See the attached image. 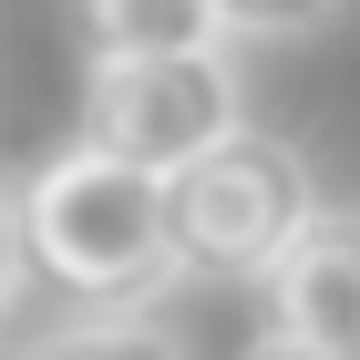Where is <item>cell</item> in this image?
Masks as SVG:
<instances>
[{
  "label": "cell",
  "instance_id": "6",
  "mask_svg": "<svg viewBox=\"0 0 360 360\" xmlns=\"http://www.w3.org/2000/svg\"><path fill=\"white\" fill-rule=\"evenodd\" d=\"M21 360H186V340H175L144 299H113V309H93V319H72V330H41Z\"/></svg>",
  "mask_w": 360,
  "mask_h": 360
},
{
  "label": "cell",
  "instance_id": "9",
  "mask_svg": "<svg viewBox=\"0 0 360 360\" xmlns=\"http://www.w3.org/2000/svg\"><path fill=\"white\" fill-rule=\"evenodd\" d=\"M237 360H340V350H319V340H299L288 319H268V330H257V340H248Z\"/></svg>",
  "mask_w": 360,
  "mask_h": 360
},
{
  "label": "cell",
  "instance_id": "1",
  "mask_svg": "<svg viewBox=\"0 0 360 360\" xmlns=\"http://www.w3.org/2000/svg\"><path fill=\"white\" fill-rule=\"evenodd\" d=\"M21 257H31V278H52L62 299H93V309L155 299L175 278L165 175L113 155V144H93V134H72L21 186Z\"/></svg>",
  "mask_w": 360,
  "mask_h": 360
},
{
  "label": "cell",
  "instance_id": "4",
  "mask_svg": "<svg viewBox=\"0 0 360 360\" xmlns=\"http://www.w3.org/2000/svg\"><path fill=\"white\" fill-rule=\"evenodd\" d=\"M257 288H268V319H288L299 340L360 360V206H319Z\"/></svg>",
  "mask_w": 360,
  "mask_h": 360
},
{
  "label": "cell",
  "instance_id": "7",
  "mask_svg": "<svg viewBox=\"0 0 360 360\" xmlns=\"http://www.w3.org/2000/svg\"><path fill=\"white\" fill-rule=\"evenodd\" d=\"M340 0H217L226 31H257V41H299V31H319Z\"/></svg>",
  "mask_w": 360,
  "mask_h": 360
},
{
  "label": "cell",
  "instance_id": "5",
  "mask_svg": "<svg viewBox=\"0 0 360 360\" xmlns=\"http://www.w3.org/2000/svg\"><path fill=\"white\" fill-rule=\"evenodd\" d=\"M83 62H134V52H206L226 41L217 0H72Z\"/></svg>",
  "mask_w": 360,
  "mask_h": 360
},
{
  "label": "cell",
  "instance_id": "8",
  "mask_svg": "<svg viewBox=\"0 0 360 360\" xmlns=\"http://www.w3.org/2000/svg\"><path fill=\"white\" fill-rule=\"evenodd\" d=\"M21 278H31V257H21V186L0 175V319H11V299H21Z\"/></svg>",
  "mask_w": 360,
  "mask_h": 360
},
{
  "label": "cell",
  "instance_id": "2",
  "mask_svg": "<svg viewBox=\"0 0 360 360\" xmlns=\"http://www.w3.org/2000/svg\"><path fill=\"white\" fill-rule=\"evenodd\" d=\"M319 217V165L288 134H217L195 165L165 175V237L175 278H268L288 257V237Z\"/></svg>",
  "mask_w": 360,
  "mask_h": 360
},
{
  "label": "cell",
  "instance_id": "3",
  "mask_svg": "<svg viewBox=\"0 0 360 360\" xmlns=\"http://www.w3.org/2000/svg\"><path fill=\"white\" fill-rule=\"evenodd\" d=\"M248 124V93H237V62L226 41L206 52H134V62H83V134L134 155V165L175 175L195 165L217 134Z\"/></svg>",
  "mask_w": 360,
  "mask_h": 360
}]
</instances>
